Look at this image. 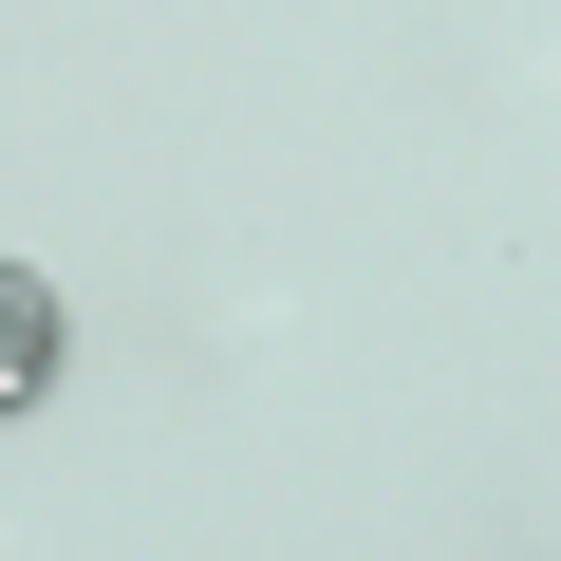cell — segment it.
Returning <instances> with one entry per match:
<instances>
[{"instance_id":"1","label":"cell","mask_w":561,"mask_h":561,"mask_svg":"<svg viewBox=\"0 0 561 561\" xmlns=\"http://www.w3.org/2000/svg\"><path fill=\"white\" fill-rule=\"evenodd\" d=\"M38 375H57V280L0 262V412H38Z\"/></svg>"}]
</instances>
